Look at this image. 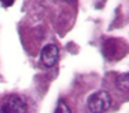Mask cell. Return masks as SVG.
Listing matches in <instances>:
<instances>
[{"label": "cell", "mask_w": 129, "mask_h": 113, "mask_svg": "<svg viewBox=\"0 0 129 113\" xmlns=\"http://www.w3.org/2000/svg\"><path fill=\"white\" fill-rule=\"evenodd\" d=\"M111 104V97L105 90L92 93L87 99V108L91 113H104Z\"/></svg>", "instance_id": "1"}, {"label": "cell", "mask_w": 129, "mask_h": 113, "mask_svg": "<svg viewBox=\"0 0 129 113\" xmlns=\"http://www.w3.org/2000/svg\"><path fill=\"white\" fill-rule=\"evenodd\" d=\"M27 105L24 100L18 95L9 97L2 105H0V113H25Z\"/></svg>", "instance_id": "2"}, {"label": "cell", "mask_w": 129, "mask_h": 113, "mask_svg": "<svg viewBox=\"0 0 129 113\" xmlns=\"http://www.w3.org/2000/svg\"><path fill=\"white\" fill-rule=\"evenodd\" d=\"M58 60V48L54 44H47L41 51V62L46 67H52Z\"/></svg>", "instance_id": "3"}, {"label": "cell", "mask_w": 129, "mask_h": 113, "mask_svg": "<svg viewBox=\"0 0 129 113\" xmlns=\"http://www.w3.org/2000/svg\"><path fill=\"white\" fill-rule=\"evenodd\" d=\"M116 88L120 92H128L129 90V73L128 74H121L116 79Z\"/></svg>", "instance_id": "4"}, {"label": "cell", "mask_w": 129, "mask_h": 113, "mask_svg": "<svg viewBox=\"0 0 129 113\" xmlns=\"http://www.w3.org/2000/svg\"><path fill=\"white\" fill-rule=\"evenodd\" d=\"M54 113H71V110H70V107L64 103L63 100H59L57 103V107H56Z\"/></svg>", "instance_id": "5"}, {"label": "cell", "mask_w": 129, "mask_h": 113, "mask_svg": "<svg viewBox=\"0 0 129 113\" xmlns=\"http://www.w3.org/2000/svg\"><path fill=\"white\" fill-rule=\"evenodd\" d=\"M64 2H67V3H70V2H74V0H64Z\"/></svg>", "instance_id": "6"}]
</instances>
